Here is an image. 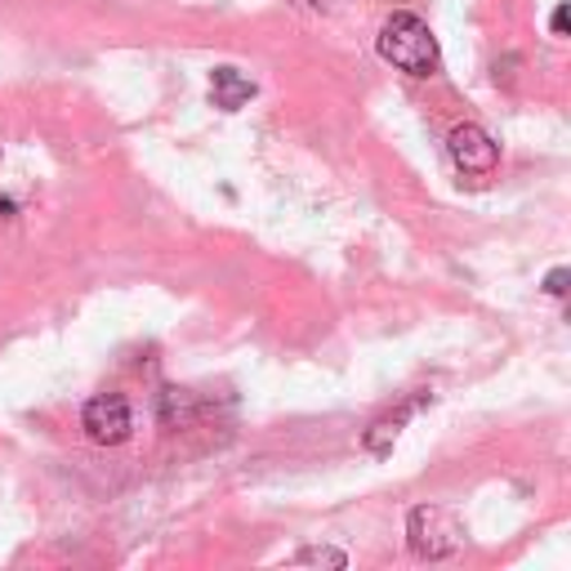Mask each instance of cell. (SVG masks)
Instances as JSON below:
<instances>
[{"mask_svg": "<svg viewBox=\"0 0 571 571\" xmlns=\"http://www.w3.org/2000/svg\"><path fill=\"white\" fill-rule=\"evenodd\" d=\"M375 50H380L384 63H393L398 72L420 77V81H424V77H438V68H442L438 37H433L429 23H424L420 14H411V10H398V14L384 19V28H380V37H375Z\"/></svg>", "mask_w": 571, "mask_h": 571, "instance_id": "cell-1", "label": "cell"}, {"mask_svg": "<svg viewBox=\"0 0 571 571\" xmlns=\"http://www.w3.org/2000/svg\"><path fill=\"white\" fill-rule=\"evenodd\" d=\"M407 540H411V549H415L420 558H451V553L464 544V531H460V522H455L447 509L420 504V509H411V518H407Z\"/></svg>", "mask_w": 571, "mask_h": 571, "instance_id": "cell-2", "label": "cell"}, {"mask_svg": "<svg viewBox=\"0 0 571 571\" xmlns=\"http://www.w3.org/2000/svg\"><path fill=\"white\" fill-rule=\"evenodd\" d=\"M81 429H86V433H90V442H99V447H121V442L130 438V429H134L130 402H126V398H117V393H103V398L86 402V411H81Z\"/></svg>", "mask_w": 571, "mask_h": 571, "instance_id": "cell-3", "label": "cell"}, {"mask_svg": "<svg viewBox=\"0 0 571 571\" xmlns=\"http://www.w3.org/2000/svg\"><path fill=\"white\" fill-rule=\"evenodd\" d=\"M447 152H451L455 170H464V174H491V170L500 166L495 139H491L482 126H473V121H464V126H455V130L447 134Z\"/></svg>", "mask_w": 571, "mask_h": 571, "instance_id": "cell-4", "label": "cell"}, {"mask_svg": "<svg viewBox=\"0 0 571 571\" xmlns=\"http://www.w3.org/2000/svg\"><path fill=\"white\" fill-rule=\"evenodd\" d=\"M210 99H214V108L237 112V108H246V103L254 99V81H246L237 68H214V77H210Z\"/></svg>", "mask_w": 571, "mask_h": 571, "instance_id": "cell-5", "label": "cell"}, {"mask_svg": "<svg viewBox=\"0 0 571 571\" xmlns=\"http://www.w3.org/2000/svg\"><path fill=\"white\" fill-rule=\"evenodd\" d=\"M411 411H415V402H407V407H398V411H389V415H380L371 429H367V438H362V447L371 451V455H393V447H398V438H402V424L411 420Z\"/></svg>", "mask_w": 571, "mask_h": 571, "instance_id": "cell-6", "label": "cell"}, {"mask_svg": "<svg viewBox=\"0 0 571 571\" xmlns=\"http://www.w3.org/2000/svg\"><path fill=\"white\" fill-rule=\"evenodd\" d=\"M161 420H166L170 429H179V424L192 420V402H188L183 389H166V393H161Z\"/></svg>", "mask_w": 571, "mask_h": 571, "instance_id": "cell-7", "label": "cell"}, {"mask_svg": "<svg viewBox=\"0 0 571 571\" xmlns=\"http://www.w3.org/2000/svg\"><path fill=\"white\" fill-rule=\"evenodd\" d=\"M295 562H313V567H322V562H327V567H344L349 558H344L340 549H304Z\"/></svg>", "mask_w": 571, "mask_h": 571, "instance_id": "cell-8", "label": "cell"}, {"mask_svg": "<svg viewBox=\"0 0 571 571\" xmlns=\"http://www.w3.org/2000/svg\"><path fill=\"white\" fill-rule=\"evenodd\" d=\"M567 281H571V272H567V268H553V272L544 277V291H549L553 300H562V295H567Z\"/></svg>", "mask_w": 571, "mask_h": 571, "instance_id": "cell-9", "label": "cell"}, {"mask_svg": "<svg viewBox=\"0 0 571 571\" xmlns=\"http://www.w3.org/2000/svg\"><path fill=\"white\" fill-rule=\"evenodd\" d=\"M549 32H553V37H567V6H558V10H553V19H549Z\"/></svg>", "mask_w": 571, "mask_h": 571, "instance_id": "cell-10", "label": "cell"}]
</instances>
